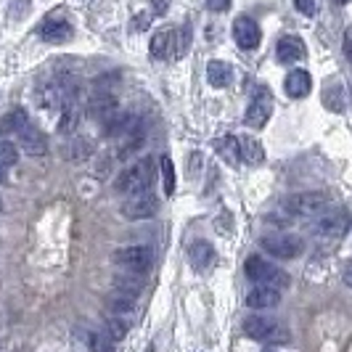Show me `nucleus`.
<instances>
[{"instance_id":"412c9836","label":"nucleus","mask_w":352,"mask_h":352,"mask_svg":"<svg viewBox=\"0 0 352 352\" xmlns=\"http://www.w3.org/2000/svg\"><path fill=\"white\" fill-rule=\"evenodd\" d=\"M207 80H210L212 88H228L230 80H233V69H230V64L226 61H210L207 64Z\"/></svg>"},{"instance_id":"4be33fe9","label":"nucleus","mask_w":352,"mask_h":352,"mask_svg":"<svg viewBox=\"0 0 352 352\" xmlns=\"http://www.w3.org/2000/svg\"><path fill=\"white\" fill-rule=\"evenodd\" d=\"M239 146H241V162H247V164H260L265 159V148L257 138L241 135V138H239Z\"/></svg>"},{"instance_id":"7c9ffc66","label":"nucleus","mask_w":352,"mask_h":352,"mask_svg":"<svg viewBox=\"0 0 352 352\" xmlns=\"http://www.w3.org/2000/svg\"><path fill=\"white\" fill-rule=\"evenodd\" d=\"M106 329H109L106 334L111 336L114 342H120V339L127 336V323H124L122 318H109V320H106Z\"/></svg>"},{"instance_id":"f8f14e48","label":"nucleus","mask_w":352,"mask_h":352,"mask_svg":"<svg viewBox=\"0 0 352 352\" xmlns=\"http://www.w3.org/2000/svg\"><path fill=\"white\" fill-rule=\"evenodd\" d=\"M117 111H120L117 98H114V93H109V90H98V93H93V98L88 101V117L90 120H96V122H101V124H104L106 120H111Z\"/></svg>"},{"instance_id":"9d476101","label":"nucleus","mask_w":352,"mask_h":352,"mask_svg":"<svg viewBox=\"0 0 352 352\" xmlns=\"http://www.w3.org/2000/svg\"><path fill=\"white\" fill-rule=\"evenodd\" d=\"M37 32H40V37H43L45 43H69L72 35H74L72 24L61 16V11H53L51 16H45V21L40 24Z\"/></svg>"},{"instance_id":"39448f33","label":"nucleus","mask_w":352,"mask_h":352,"mask_svg":"<svg viewBox=\"0 0 352 352\" xmlns=\"http://www.w3.org/2000/svg\"><path fill=\"white\" fill-rule=\"evenodd\" d=\"M286 210L292 212L294 217H302V220H318L323 212H329V196L326 194H297L286 201Z\"/></svg>"},{"instance_id":"b1692460","label":"nucleus","mask_w":352,"mask_h":352,"mask_svg":"<svg viewBox=\"0 0 352 352\" xmlns=\"http://www.w3.org/2000/svg\"><path fill=\"white\" fill-rule=\"evenodd\" d=\"M159 170H162V186H164V194L173 196L175 194V164H173V159L164 157L159 159Z\"/></svg>"},{"instance_id":"a19ab883","label":"nucleus","mask_w":352,"mask_h":352,"mask_svg":"<svg viewBox=\"0 0 352 352\" xmlns=\"http://www.w3.org/2000/svg\"><path fill=\"white\" fill-rule=\"evenodd\" d=\"M0 204H3V201H0Z\"/></svg>"},{"instance_id":"e433bc0d","label":"nucleus","mask_w":352,"mask_h":352,"mask_svg":"<svg viewBox=\"0 0 352 352\" xmlns=\"http://www.w3.org/2000/svg\"><path fill=\"white\" fill-rule=\"evenodd\" d=\"M342 276H344V283L347 286H352V260L347 265H344V270H342Z\"/></svg>"},{"instance_id":"ddd939ff","label":"nucleus","mask_w":352,"mask_h":352,"mask_svg":"<svg viewBox=\"0 0 352 352\" xmlns=\"http://www.w3.org/2000/svg\"><path fill=\"white\" fill-rule=\"evenodd\" d=\"M16 141H19V148H21L24 154H30V157H45V154H48V141H45V135H43L32 122L24 124V127L19 130Z\"/></svg>"},{"instance_id":"58836bf2","label":"nucleus","mask_w":352,"mask_h":352,"mask_svg":"<svg viewBox=\"0 0 352 352\" xmlns=\"http://www.w3.org/2000/svg\"><path fill=\"white\" fill-rule=\"evenodd\" d=\"M8 180V167H0V183H6Z\"/></svg>"},{"instance_id":"6ab92c4d","label":"nucleus","mask_w":352,"mask_h":352,"mask_svg":"<svg viewBox=\"0 0 352 352\" xmlns=\"http://www.w3.org/2000/svg\"><path fill=\"white\" fill-rule=\"evenodd\" d=\"M175 51H177V37L175 32H170V30H162L157 35L151 37V56L159 58V61H164V58H175Z\"/></svg>"},{"instance_id":"7ed1b4c3","label":"nucleus","mask_w":352,"mask_h":352,"mask_svg":"<svg viewBox=\"0 0 352 352\" xmlns=\"http://www.w3.org/2000/svg\"><path fill=\"white\" fill-rule=\"evenodd\" d=\"M350 228V220H347V214L342 210H329L323 212L320 217L316 220V239L318 241H323V244H336V241H342L344 239V233Z\"/></svg>"},{"instance_id":"c85d7f7f","label":"nucleus","mask_w":352,"mask_h":352,"mask_svg":"<svg viewBox=\"0 0 352 352\" xmlns=\"http://www.w3.org/2000/svg\"><path fill=\"white\" fill-rule=\"evenodd\" d=\"M3 124H6V130H11V133L16 135L24 124H30V117H27V111H24V109H14V111H8V114H6V122Z\"/></svg>"},{"instance_id":"1a4fd4ad","label":"nucleus","mask_w":352,"mask_h":352,"mask_svg":"<svg viewBox=\"0 0 352 352\" xmlns=\"http://www.w3.org/2000/svg\"><path fill=\"white\" fill-rule=\"evenodd\" d=\"M159 212V199L151 191H141L124 199L122 214L127 220H148Z\"/></svg>"},{"instance_id":"ea45409f","label":"nucleus","mask_w":352,"mask_h":352,"mask_svg":"<svg viewBox=\"0 0 352 352\" xmlns=\"http://www.w3.org/2000/svg\"><path fill=\"white\" fill-rule=\"evenodd\" d=\"M336 3H352V0H336Z\"/></svg>"},{"instance_id":"20e7f679","label":"nucleus","mask_w":352,"mask_h":352,"mask_svg":"<svg viewBox=\"0 0 352 352\" xmlns=\"http://www.w3.org/2000/svg\"><path fill=\"white\" fill-rule=\"evenodd\" d=\"M114 265H117L120 270L143 276V273H148V267L154 265V252H151V247H143V244L122 247L114 252Z\"/></svg>"},{"instance_id":"bb28decb","label":"nucleus","mask_w":352,"mask_h":352,"mask_svg":"<svg viewBox=\"0 0 352 352\" xmlns=\"http://www.w3.org/2000/svg\"><path fill=\"white\" fill-rule=\"evenodd\" d=\"M85 342H88L90 352H111V336L106 331H85Z\"/></svg>"},{"instance_id":"aec40b11","label":"nucleus","mask_w":352,"mask_h":352,"mask_svg":"<svg viewBox=\"0 0 352 352\" xmlns=\"http://www.w3.org/2000/svg\"><path fill=\"white\" fill-rule=\"evenodd\" d=\"M80 120H82V109L77 101H69V104L61 106V120L56 124V130L61 133V135H72L77 127H80Z\"/></svg>"},{"instance_id":"473e14b6","label":"nucleus","mask_w":352,"mask_h":352,"mask_svg":"<svg viewBox=\"0 0 352 352\" xmlns=\"http://www.w3.org/2000/svg\"><path fill=\"white\" fill-rule=\"evenodd\" d=\"M8 14H11V19H24L30 14V0H11Z\"/></svg>"},{"instance_id":"cd10ccee","label":"nucleus","mask_w":352,"mask_h":352,"mask_svg":"<svg viewBox=\"0 0 352 352\" xmlns=\"http://www.w3.org/2000/svg\"><path fill=\"white\" fill-rule=\"evenodd\" d=\"M93 154V143L88 138H74L69 146V159L72 162H88Z\"/></svg>"},{"instance_id":"c9c22d12","label":"nucleus","mask_w":352,"mask_h":352,"mask_svg":"<svg viewBox=\"0 0 352 352\" xmlns=\"http://www.w3.org/2000/svg\"><path fill=\"white\" fill-rule=\"evenodd\" d=\"M151 3H154L157 14H167V8H170V0H151Z\"/></svg>"},{"instance_id":"f3484780","label":"nucleus","mask_w":352,"mask_h":352,"mask_svg":"<svg viewBox=\"0 0 352 352\" xmlns=\"http://www.w3.org/2000/svg\"><path fill=\"white\" fill-rule=\"evenodd\" d=\"M106 305H109V310L114 313V318H124V316H130V313H135V307H138V297H135V294H127V292H120V289H114V292L106 297Z\"/></svg>"},{"instance_id":"4468645a","label":"nucleus","mask_w":352,"mask_h":352,"mask_svg":"<svg viewBox=\"0 0 352 352\" xmlns=\"http://www.w3.org/2000/svg\"><path fill=\"white\" fill-rule=\"evenodd\" d=\"M276 56H278V61H281V64H294V61H302V58L307 56V48H305V43H302V37L286 35V37L278 40V45H276Z\"/></svg>"},{"instance_id":"dca6fc26","label":"nucleus","mask_w":352,"mask_h":352,"mask_svg":"<svg viewBox=\"0 0 352 352\" xmlns=\"http://www.w3.org/2000/svg\"><path fill=\"white\" fill-rule=\"evenodd\" d=\"M283 88H286V93H289L292 98H305V96H310V90H313V77H310V72L294 69L286 74Z\"/></svg>"},{"instance_id":"c756f323","label":"nucleus","mask_w":352,"mask_h":352,"mask_svg":"<svg viewBox=\"0 0 352 352\" xmlns=\"http://www.w3.org/2000/svg\"><path fill=\"white\" fill-rule=\"evenodd\" d=\"M19 159V148L11 141H0V167H14Z\"/></svg>"},{"instance_id":"0eeeda50","label":"nucleus","mask_w":352,"mask_h":352,"mask_svg":"<svg viewBox=\"0 0 352 352\" xmlns=\"http://www.w3.org/2000/svg\"><path fill=\"white\" fill-rule=\"evenodd\" d=\"M244 334L249 339H257V342H286L289 334L281 323L270 320V318L263 316H252L244 320Z\"/></svg>"},{"instance_id":"79ce46f5","label":"nucleus","mask_w":352,"mask_h":352,"mask_svg":"<svg viewBox=\"0 0 352 352\" xmlns=\"http://www.w3.org/2000/svg\"><path fill=\"white\" fill-rule=\"evenodd\" d=\"M270 352H273V350H270Z\"/></svg>"},{"instance_id":"423d86ee","label":"nucleus","mask_w":352,"mask_h":352,"mask_svg":"<svg viewBox=\"0 0 352 352\" xmlns=\"http://www.w3.org/2000/svg\"><path fill=\"white\" fill-rule=\"evenodd\" d=\"M260 247L278 260H294L302 254V239L294 233H267L260 239Z\"/></svg>"},{"instance_id":"4c0bfd02","label":"nucleus","mask_w":352,"mask_h":352,"mask_svg":"<svg viewBox=\"0 0 352 352\" xmlns=\"http://www.w3.org/2000/svg\"><path fill=\"white\" fill-rule=\"evenodd\" d=\"M344 51H347V56H350V61H352V32L344 37Z\"/></svg>"},{"instance_id":"f257e3e1","label":"nucleus","mask_w":352,"mask_h":352,"mask_svg":"<svg viewBox=\"0 0 352 352\" xmlns=\"http://www.w3.org/2000/svg\"><path fill=\"white\" fill-rule=\"evenodd\" d=\"M157 177V164L154 159H138L133 162L127 170H122V175L117 177V191L124 196L141 194V191H151V183Z\"/></svg>"},{"instance_id":"2eb2a0df","label":"nucleus","mask_w":352,"mask_h":352,"mask_svg":"<svg viewBox=\"0 0 352 352\" xmlns=\"http://www.w3.org/2000/svg\"><path fill=\"white\" fill-rule=\"evenodd\" d=\"M278 302H281V292L273 289V286H260L257 283V289H252L247 294V305L252 310H273Z\"/></svg>"},{"instance_id":"72a5a7b5","label":"nucleus","mask_w":352,"mask_h":352,"mask_svg":"<svg viewBox=\"0 0 352 352\" xmlns=\"http://www.w3.org/2000/svg\"><path fill=\"white\" fill-rule=\"evenodd\" d=\"M148 24H151V14H146V11H141V14L135 16V21H133V27H135V30H146Z\"/></svg>"},{"instance_id":"f704fd0d","label":"nucleus","mask_w":352,"mask_h":352,"mask_svg":"<svg viewBox=\"0 0 352 352\" xmlns=\"http://www.w3.org/2000/svg\"><path fill=\"white\" fill-rule=\"evenodd\" d=\"M207 6H210L212 11H217V14H220V11H228L230 0H207Z\"/></svg>"},{"instance_id":"2f4dec72","label":"nucleus","mask_w":352,"mask_h":352,"mask_svg":"<svg viewBox=\"0 0 352 352\" xmlns=\"http://www.w3.org/2000/svg\"><path fill=\"white\" fill-rule=\"evenodd\" d=\"M294 6H297V11L305 14V16H316L318 8H320V0H294Z\"/></svg>"},{"instance_id":"5701e85b","label":"nucleus","mask_w":352,"mask_h":352,"mask_svg":"<svg viewBox=\"0 0 352 352\" xmlns=\"http://www.w3.org/2000/svg\"><path fill=\"white\" fill-rule=\"evenodd\" d=\"M323 104L331 111H344V88L339 82H329L323 90Z\"/></svg>"},{"instance_id":"9b49d317","label":"nucleus","mask_w":352,"mask_h":352,"mask_svg":"<svg viewBox=\"0 0 352 352\" xmlns=\"http://www.w3.org/2000/svg\"><path fill=\"white\" fill-rule=\"evenodd\" d=\"M233 40L239 48L244 51H254L263 40V32H260V24L249 16H239L233 21Z\"/></svg>"},{"instance_id":"a211bd4d","label":"nucleus","mask_w":352,"mask_h":352,"mask_svg":"<svg viewBox=\"0 0 352 352\" xmlns=\"http://www.w3.org/2000/svg\"><path fill=\"white\" fill-rule=\"evenodd\" d=\"M188 260H191V265H194L199 273H204V270H210L212 265H214V249H212L210 241L199 239L188 249Z\"/></svg>"},{"instance_id":"f03ea898","label":"nucleus","mask_w":352,"mask_h":352,"mask_svg":"<svg viewBox=\"0 0 352 352\" xmlns=\"http://www.w3.org/2000/svg\"><path fill=\"white\" fill-rule=\"evenodd\" d=\"M244 273H247L249 281L260 283V286H273V289H286L289 286V276L283 273L281 267H276L273 263H267L260 254H252L244 265Z\"/></svg>"},{"instance_id":"6e6552de","label":"nucleus","mask_w":352,"mask_h":352,"mask_svg":"<svg viewBox=\"0 0 352 352\" xmlns=\"http://www.w3.org/2000/svg\"><path fill=\"white\" fill-rule=\"evenodd\" d=\"M270 114H273V96H270V90L260 85L247 109L244 122H247V127H252V130H263L265 124H267V120H270Z\"/></svg>"},{"instance_id":"393cba45","label":"nucleus","mask_w":352,"mask_h":352,"mask_svg":"<svg viewBox=\"0 0 352 352\" xmlns=\"http://www.w3.org/2000/svg\"><path fill=\"white\" fill-rule=\"evenodd\" d=\"M217 148H220V154L233 162V164H239L241 162V146H239V138L236 135H223L220 141H217Z\"/></svg>"},{"instance_id":"a878e982","label":"nucleus","mask_w":352,"mask_h":352,"mask_svg":"<svg viewBox=\"0 0 352 352\" xmlns=\"http://www.w3.org/2000/svg\"><path fill=\"white\" fill-rule=\"evenodd\" d=\"M114 289H120V292H127V294H141L143 289V278L141 276H135V273H127L124 270V276H117L114 278Z\"/></svg>"}]
</instances>
